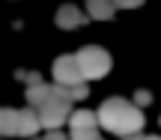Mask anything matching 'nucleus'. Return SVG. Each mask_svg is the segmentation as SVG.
Masks as SVG:
<instances>
[{"label": "nucleus", "mask_w": 161, "mask_h": 140, "mask_svg": "<svg viewBox=\"0 0 161 140\" xmlns=\"http://www.w3.org/2000/svg\"><path fill=\"white\" fill-rule=\"evenodd\" d=\"M45 140H69V137H66V134H63V131H60V128H48Z\"/></svg>", "instance_id": "2eb2a0df"}, {"label": "nucleus", "mask_w": 161, "mask_h": 140, "mask_svg": "<svg viewBox=\"0 0 161 140\" xmlns=\"http://www.w3.org/2000/svg\"><path fill=\"white\" fill-rule=\"evenodd\" d=\"M57 27H63V30H78L80 24L86 21V15L78 9V6H72V3H66V6H60L57 9Z\"/></svg>", "instance_id": "423d86ee"}, {"label": "nucleus", "mask_w": 161, "mask_h": 140, "mask_svg": "<svg viewBox=\"0 0 161 140\" xmlns=\"http://www.w3.org/2000/svg\"><path fill=\"white\" fill-rule=\"evenodd\" d=\"M96 119H98V128L110 131V134H119V137H128V134H137L143 131V110L137 105L125 99H104L102 107L96 110Z\"/></svg>", "instance_id": "f257e3e1"}, {"label": "nucleus", "mask_w": 161, "mask_h": 140, "mask_svg": "<svg viewBox=\"0 0 161 140\" xmlns=\"http://www.w3.org/2000/svg\"><path fill=\"white\" fill-rule=\"evenodd\" d=\"M114 12H116L114 0H86V15L92 21H108V18H114Z\"/></svg>", "instance_id": "6e6552de"}, {"label": "nucleus", "mask_w": 161, "mask_h": 140, "mask_svg": "<svg viewBox=\"0 0 161 140\" xmlns=\"http://www.w3.org/2000/svg\"><path fill=\"white\" fill-rule=\"evenodd\" d=\"M27 140H33V137H27Z\"/></svg>", "instance_id": "dca6fc26"}, {"label": "nucleus", "mask_w": 161, "mask_h": 140, "mask_svg": "<svg viewBox=\"0 0 161 140\" xmlns=\"http://www.w3.org/2000/svg\"><path fill=\"white\" fill-rule=\"evenodd\" d=\"M69 105H72V101L54 87V95L36 110V113H39V125H42V128H60L63 122H69Z\"/></svg>", "instance_id": "7ed1b4c3"}, {"label": "nucleus", "mask_w": 161, "mask_h": 140, "mask_svg": "<svg viewBox=\"0 0 161 140\" xmlns=\"http://www.w3.org/2000/svg\"><path fill=\"white\" fill-rule=\"evenodd\" d=\"M158 122H161V119H158Z\"/></svg>", "instance_id": "f3484780"}, {"label": "nucleus", "mask_w": 161, "mask_h": 140, "mask_svg": "<svg viewBox=\"0 0 161 140\" xmlns=\"http://www.w3.org/2000/svg\"><path fill=\"white\" fill-rule=\"evenodd\" d=\"M98 140H102V137H98Z\"/></svg>", "instance_id": "a211bd4d"}, {"label": "nucleus", "mask_w": 161, "mask_h": 140, "mask_svg": "<svg viewBox=\"0 0 161 140\" xmlns=\"http://www.w3.org/2000/svg\"><path fill=\"white\" fill-rule=\"evenodd\" d=\"M39 113L36 107H24V110H15V137H33L39 131Z\"/></svg>", "instance_id": "39448f33"}, {"label": "nucleus", "mask_w": 161, "mask_h": 140, "mask_svg": "<svg viewBox=\"0 0 161 140\" xmlns=\"http://www.w3.org/2000/svg\"><path fill=\"white\" fill-rule=\"evenodd\" d=\"M54 95V83H45V81H36V83H27V105L39 110L48 99Z\"/></svg>", "instance_id": "0eeeda50"}, {"label": "nucleus", "mask_w": 161, "mask_h": 140, "mask_svg": "<svg viewBox=\"0 0 161 140\" xmlns=\"http://www.w3.org/2000/svg\"><path fill=\"white\" fill-rule=\"evenodd\" d=\"M122 140H161L158 134H143V131H137V134H128V137H122Z\"/></svg>", "instance_id": "4468645a"}, {"label": "nucleus", "mask_w": 161, "mask_h": 140, "mask_svg": "<svg viewBox=\"0 0 161 140\" xmlns=\"http://www.w3.org/2000/svg\"><path fill=\"white\" fill-rule=\"evenodd\" d=\"M0 137H15V110L0 107Z\"/></svg>", "instance_id": "9d476101"}, {"label": "nucleus", "mask_w": 161, "mask_h": 140, "mask_svg": "<svg viewBox=\"0 0 161 140\" xmlns=\"http://www.w3.org/2000/svg\"><path fill=\"white\" fill-rule=\"evenodd\" d=\"M69 140H98V125H86V128H72Z\"/></svg>", "instance_id": "9b49d317"}, {"label": "nucleus", "mask_w": 161, "mask_h": 140, "mask_svg": "<svg viewBox=\"0 0 161 140\" xmlns=\"http://www.w3.org/2000/svg\"><path fill=\"white\" fill-rule=\"evenodd\" d=\"M146 0H114L116 9H137V6H143Z\"/></svg>", "instance_id": "f8f14e48"}, {"label": "nucleus", "mask_w": 161, "mask_h": 140, "mask_svg": "<svg viewBox=\"0 0 161 140\" xmlns=\"http://www.w3.org/2000/svg\"><path fill=\"white\" fill-rule=\"evenodd\" d=\"M51 75H54V83H57V87H78V83H84V75H80V66H78L75 54L57 57Z\"/></svg>", "instance_id": "20e7f679"}, {"label": "nucleus", "mask_w": 161, "mask_h": 140, "mask_svg": "<svg viewBox=\"0 0 161 140\" xmlns=\"http://www.w3.org/2000/svg\"><path fill=\"white\" fill-rule=\"evenodd\" d=\"M149 101H152V95L146 93V89H137V93H134V105H137V107H146Z\"/></svg>", "instance_id": "ddd939ff"}, {"label": "nucleus", "mask_w": 161, "mask_h": 140, "mask_svg": "<svg viewBox=\"0 0 161 140\" xmlns=\"http://www.w3.org/2000/svg\"><path fill=\"white\" fill-rule=\"evenodd\" d=\"M86 125H98L92 110H75L69 113V128H86Z\"/></svg>", "instance_id": "1a4fd4ad"}, {"label": "nucleus", "mask_w": 161, "mask_h": 140, "mask_svg": "<svg viewBox=\"0 0 161 140\" xmlns=\"http://www.w3.org/2000/svg\"><path fill=\"white\" fill-rule=\"evenodd\" d=\"M78 66H80V75L84 81H102L104 75L110 72V54L98 45H86L75 54Z\"/></svg>", "instance_id": "f03ea898"}]
</instances>
